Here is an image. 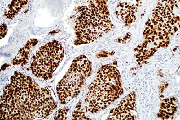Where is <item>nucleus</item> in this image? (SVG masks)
<instances>
[{"label":"nucleus","mask_w":180,"mask_h":120,"mask_svg":"<svg viewBox=\"0 0 180 120\" xmlns=\"http://www.w3.org/2000/svg\"><path fill=\"white\" fill-rule=\"evenodd\" d=\"M158 38L159 40H163L164 39V37L162 36V35H160V36H159Z\"/></svg>","instance_id":"0eeeda50"},{"label":"nucleus","mask_w":180,"mask_h":120,"mask_svg":"<svg viewBox=\"0 0 180 120\" xmlns=\"http://www.w3.org/2000/svg\"><path fill=\"white\" fill-rule=\"evenodd\" d=\"M91 71V62L85 56H80L73 61L69 70L57 86L61 103H67L79 94Z\"/></svg>","instance_id":"f03ea898"},{"label":"nucleus","mask_w":180,"mask_h":120,"mask_svg":"<svg viewBox=\"0 0 180 120\" xmlns=\"http://www.w3.org/2000/svg\"><path fill=\"white\" fill-rule=\"evenodd\" d=\"M35 40H30L24 47L19 51L17 58H15L13 64L14 65H23L26 64L28 60V54L30 48L35 45L34 41Z\"/></svg>","instance_id":"20e7f679"},{"label":"nucleus","mask_w":180,"mask_h":120,"mask_svg":"<svg viewBox=\"0 0 180 120\" xmlns=\"http://www.w3.org/2000/svg\"><path fill=\"white\" fill-rule=\"evenodd\" d=\"M64 48L59 43L54 41L42 46L33 58L31 69L36 77L50 79L64 57Z\"/></svg>","instance_id":"7ed1b4c3"},{"label":"nucleus","mask_w":180,"mask_h":120,"mask_svg":"<svg viewBox=\"0 0 180 120\" xmlns=\"http://www.w3.org/2000/svg\"><path fill=\"white\" fill-rule=\"evenodd\" d=\"M69 111V108H64L60 109L58 111L56 115L55 116V120H66L67 118L68 112Z\"/></svg>","instance_id":"423d86ee"},{"label":"nucleus","mask_w":180,"mask_h":120,"mask_svg":"<svg viewBox=\"0 0 180 120\" xmlns=\"http://www.w3.org/2000/svg\"><path fill=\"white\" fill-rule=\"evenodd\" d=\"M1 97V118L5 120L46 118L56 107L50 91L31 77L15 72Z\"/></svg>","instance_id":"f257e3e1"},{"label":"nucleus","mask_w":180,"mask_h":120,"mask_svg":"<svg viewBox=\"0 0 180 120\" xmlns=\"http://www.w3.org/2000/svg\"><path fill=\"white\" fill-rule=\"evenodd\" d=\"M165 105V103H164V102H163V103H161V106H163Z\"/></svg>","instance_id":"6e6552de"},{"label":"nucleus","mask_w":180,"mask_h":120,"mask_svg":"<svg viewBox=\"0 0 180 120\" xmlns=\"http://www.w3.org/2000/svg\"><path fill=\"white\" fill-rule=\"evenodd\" d=\"M26 1H12V4L11 5V7L8 8V11L6 12L8 15L6 17L9 18H12V17H15V15L17 14L19 10L24 5Z\"/></svg>","instance_id":"39448f33"},{"label":"nucleus","mask_w":180,"mask_h":120,"mask_svg":"<svg viewBox=\"0 0 180 120\" xmlns=\"http://www.w3.org/2000/svg\"><path fill=\"white\" fill-rule=\"evenodd\" d=\"M154 11H155V12H158L159 10L158 9H156V10H154Z\"/></svg>","instance_id":"9d476101"},{"label":"nucleus","mask_w":180,"mask_h":120,"mask_svg":"<svg viewBox=\"0 0 180 120\" xmlns=\"http://www.w3.org/2000/svg\"><path fill=\"white\" fill-rule=\"evenodd\" d=\"M148 43H151V40H148Z\"/></svg>","instance_id":"9b49d317"},{"label":"nucleus","mask_w":180,"mask_h":120,"mask_svg":"<svg viewBox=\"0 0 180 120\" xmlns=\"http://www.w3.org/2000/svg\"><path fill=\"white\" fill-rule=\"evenodd\" d=\"M154 45L155 46H157L158 45V44L156 43V42H154Z\"/></svg>","instance_id":"1a4fd4ad"}]
</instances>
